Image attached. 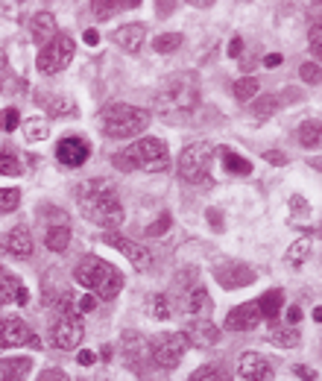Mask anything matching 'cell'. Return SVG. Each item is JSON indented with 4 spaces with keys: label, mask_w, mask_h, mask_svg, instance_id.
Instances as JSON below:
<instances>
[{
    "label": "cell",
    "mask_w": 322,
    "mask_h": 381,
    "mask_svg": "<svg viewBox=\"0 0 322 381\" xmlns=\"http://www.w3.org/2000/svg\"><path fill=\"white\" fill-rule=\"evenodd\" d=\"M82 41H85V44H91V47H94V44H97V41H100V33H97V30H85V36H82Z\"/></svg>",
    "instance_id": "obj_50"
},
{
    "label": "cell",
    "mask_w": 322,
    "mask_h": 381,
    "mask_svg": "<svg viewBox=\"0 0 322 381\" xmlns=\"http://www.w3.org/2000/svg\"><path fill=\"white\" fill-rule=\"evenodd\" d=\"M267 159H269V161H276V164H284V161H287L281 153H267Z\"/></svg>",
    "instance_id": "obj_53"
},
{
    "label": "cell",
    "mask_w": 322,
    "mask_h": 381,
    "mask_svg": "<svg viewBox=\"0 0 322 381\" xmlns=\"http://www.w3.org/2000/svg\"><path fill=\"white\" fill-rule=\"evenodd\" d=\"M0 247H4V252H9L12 258H30L33 255V235L27 226H15L0 237Z\"/></svg>",
    "instance_id": "obj_17"
},
{
    "label": "cell",
    "mask_w": 322,
    "mask_h": 381,
    "mask_svg": "<svg viewBox=\"0 0 322 381\" xmlns=\"http://www.w3.org/2000/svg\"><path fill=\"white\" fill-rule=\"evenodd\" d=\"M82 335H85V326H82V320L73 314V311L56 314V320L50 326V343L56 349H77L80 340H82Z\"/></svg>",
    "instance_id": "obj_9"
},
{
    "label": "cell",
    "mask_w": 322,
    "mask_h": 381,
    "mask_svg": "<svg viewBox=\"0 0 322 381\" xmlns=\"http://www.w3.org/2000/svg\"><path fill=\"white\" fill-rule=\"evenodd\" d=\"M73 53H77V44H73V38L65 36V33H56L50 41L41 47L36 65H38L41 74H59V70H65L70 65Z\"/></svg>",
    "instance_id": "obj_7"
},
{
    "label": "cell",
    "mask_w": 322,
    "mask_h": 381,
    "mask_svg": "<svg viewBox=\"0 0 322 381\" xmlns=\"http://www.w3.org/2000/svg\"><path fill=\"white\" fill-rule=\"evenodd\" d=\"M258 302V311H261V320H276L279 317V311H284V294L279 291V288H272V291H267L261 299H255Z\"/></svg>",
    "instance_id": "obj_23"
},
{
    "label": "cell",
    "mask_w": 322,
    "mask_h": 381,
    "mask_svg": "<svg viewBox=\"0 0 322 381\" xmlns=\"http://www.w3.org/2000/svg\"><path fill=\"white\" fill-rule=\"evenodd\" d=\"M103 241H106L109 247H114L117 252L127 255L129 264H135V270H150V267H153V252L146 249L144 244L129 241V237H123V235H117V232H106Z\"/></svg>",
    "instance_id": "obj_11"
},
{
    "label": "cell",
    "mask_w": 322,
    "mask_h": 381,
    "mask_svg": "<svg viewBox=\"0 0 322 381\" xmlns=\"http://www.w3.org/2000/svg\"><path fill=\"white\" fill-rule=\"evenodd\" d=\"M299 144L302 147H308V150H316L319 147V141H322V129H319V121H305L302 127H299Z\"/></svg>",
    "instance_id": "obj_29"
},
{
    "label": "cell",
    "mask_w": 322,
    "mask_h": 381,
    "mask_svg": "<svg viewBox=\"0 0 322 381\" xmlns=\"http://www.w3.org/2000/svg\"><path fill=\"white\" fill-rule=\"evenodd\" d=\"M200 106V80L196 74H173L156 94V114L164 121H185Z\"/></svg>",
    "instance_id": "obj_2"
},
{
    "label": "cell",
    "mask_w": 322,
    "mask_h": 381,
    "mask_svg": "<svg viewBox=\"0 0 322 381\" xmlns=\"http://www.w3.org/2000/svg\"><path fill=\"white\" fill-rule=\"evenodd\" d=\"M188 381H229V375H226V370H222V367L208 364V367H200L196 372H190Z\"/></svg>",
    "instance_id": "obj_35"
},
{
    "label": "cell",
    "mask_w": 322,
    "mask_h": 381,
    "mask_svg": "<svg viewBox=\"0 0 322 381\" xmlns=\"http://www.w3.org/2000/svg\"><path fill=\"white\" fill-rule=\"evenodd\" d=\"M38 381H68V375H65L62 370H44V372L38 375Z\"/></svg>",
    "instance_id": "obj_43"
},
{
    "label": "cell",
    "mask_w": 322,
    "mask_h": 381,
    "mask_svg": "<svg viewBox=\"0 0 322 381\" xmlns=\"http://www.w3.org/2000/svg\"><path fill=\"white\" fill-rule=\"evenodd\" d=\"M21 205V190L18 188H0V211L9 214Z\"/></svg>",
    "instance_id": "obj_37"
},
{
    "label": "cell",
    "mask_w": 322,
    "mask_h": 381,
    "mask_svg": "<svg viewBox=\"0 0 322 381\" xmlns=\"http://www.w3.org/2000/svg\"><path fill=\"white\" fill-rule=\"evenodd\" d=\"M220 159H222V168H226L232 176H249V173H252V161L243 159V156H237L235 150H222Z\"/></svg>",
    "instance_id": "obj_26"
},
{
    "label": "cell",
    "mask_w": 322,
    "mask_h": 381,
    "mask_svg": "<svg viewBox=\"0 0 322 381\" xmlns=\"http://www.w3.org/2000/svg\"><path fill=\"white\" fill-rule=\"evenodd\" d=\"M299 77L308 82V85H319V65L316 62H308L299 68Z\"/></svg>",
    "instance_id": "obj_41"
},
{
    "label": "cell",
    "mask_w": 322,
    "mask_h": 381,
    "mask_svg": "<svg viewBox=\"0 0 322 381\" xmlns=\"http://www.w3.org/2000/svg\"><path fill=\"white\" fill-rule=\"evenodd\" d=\"M44 244H47V249H53V252H65L68 244H70V229L65 223L62 226H50V229H47V235H44Z\"/></svg>",
    "instance_id": "obj_27"
},
{
    "label": "cell",
    "mask_w": 322,
    "mask_h": 381,
    "mask_svg": "<svg viewBox=\"0 0 322 381\" xmlns=\"http://www.w3.org/2000/svg\"><path fill=\"white\" fill-rule=\"evenodd\" d=\"M21 173V161L15 159V153L0 150V176H18Z\"/></svg>",
    "instance_id": "obj_38"
},
{
    "label": "cell",
    "mask_w": 322,
    "mask_h": 381,
    "mask_svg": "<svg viewBox=\"0 0 322 381\" xmlns=\"http://www.w3.org/2000/svg\"><path fill=\"white\" fill-rule=\"evenodd\" d=\"M30 370H33V358H27V355L0 358V381H27Z\"/></svg>",
    "instance_id": "obj_19"
},
{
    "label": "cell",
    "mask_w": 322,
    "mask_h": 381,
    "mask_svg": "<svg viewBox=\"0 0 322 381\" xmlns=\"http://www.w3.org/2000/svg\"><path fill=\"white\" fill-rule=\"evenodd\" d=\"M150 127V112L129 106V103H109L100 112V129L106 138H135Z\"/></svg>",
    "instance_id": "obj_5"
},
{
    "label": "cell",
    "mask_w": 322,
    "mask_h": 381,
    "mask_svg": "<svg viewBox=\"0 0 322 381\" xmlns=\"http://www.w3.org/2000/svg\"><path fill=\"white\" fill-rule=\"evenodd\" d=\"M91 156V144L82 135H65L56 144V159L65 164V168H82Z\"/></svg>",
    "instance_id": "obj_12"
},
{
    "label": "cell",
    "mask_w": 322,
    "mask_h": 381,
    "mask_svg": "<svg viewBox=\"0 0 322 381\" xmlns=\"http://www.w3.org/2000/svg\"><path fill=\"white\" fill-rule=\"evenodd\" d=\"M94 308H97V296H94V294L80 299V311H94Z\"/></svg>",
    "instance_id": "obj_46"
},
{
    "label": "cell",
    "mask_w": 322,
    "mask_h": 381,
    "mask_svg": "<svg viewBox=\"0 0 322 381\" xmlns=\"http://www.w3.org/2000/svg\"><path fill=\"white\" fill-rule=\"evenodd\" d=\"M18 124H21V114H18V109H6V112H0V129H4V132L18 129Z\"/></svg>",
    "instance_id": "obj_39"
},
{
    "label": "cell",
    "mask_w": 322,
    "mask_h": 381,
    "mask_svg": "<svg viewBox=\"0 0 322 381\" xmlns=\"http://www.w3.org/2000/svg\"><path fill=\"white\" fill-rule=\"evenodd\" d=\"M267 340H269L272 346H281V349H296V346L302 343V331H299V328H293V326L272 323V326H269Z\"/></svg>",
    "instance_id": "obj_21"
},
{
    "label": "cell",
    "mask_w": 322,
    "mask_h": 381,
    "mask_svg": "<svg viewBox=\"0 0 322 381\" xmlns=\"http://www.w3.org/2000/svg\"><path fill=\"white\" fill-rule=\"evenodd\" d=\"M73 279H77L82 288H88L97 299H114L123 288V276L114 264L97 258V255H85L77 267H73Z\"/></svg>",
    "instance_id": "obj_4"
},
{
    "label": "cell",
    "mask_w": 322,
    "mask_h": 381,
    "mask_svg": "<svg viewBox=\"0 0 322 381\" xmlns=\"http://www.w3.org/2000/svg\"><path fill=\"white\" fill-rule=\"evenodd\" d=\"M4 70H6V56L0 53V88H4Z\"/></svg>",
    "instance_id": "obj_54"
},
{
    "label": "cell",
    "mask_w": 322,
    "mask_h": 381,
    "mask_svg": "<svg viewBox=\"0 0 322 381\" xmlns=\"http://www.w3.org/2000/svg\"><path fill=\"white\" fill-rule=\"evenodd\" d=\"M264 65H267V68H279V65H281V56H279V53H269V56L264 59Z\"/></svg>",
    "instance_id": "obj_51"
},
{
    "label": "cell",
    "mask_w": 322,
    "mask_h": 381,
    "mask_svg": "<svg viewBox=\"0 0 322 381\" xmlns=\"http://www.w3.org/2000/svg\"><path fill=\"white\" fill-rule=\"evenodd\" d=\"M144 38H146L144 23H127V27H120L114 33V41L120 44V50H127V53H138L144 47Z\"/></svg>",
    "instance_id": "obj_20"
},
{
    "label": "cell",
    "mask_w": 322,
    "mask_h": 381,
    "mask_svg": "<svg viewBox=\"0 0 322 381\" xmlns=\"http://www.w3.org/2000/svg\"><path fill=\"white\" fill-rule=\"evenodd\" d=\"M182 338H185L188 346L211 349V346L220 343V328H217L211 320H205V317H200V320H188V326L182 328Z\"/></svg>",
    "instance_id": "obj_13"
},
{
    "label": "cell",
    "mask_w": 322,
    "mask_h": 381,
    "mask_svg": "<svg viewBox=\"0 0 322 381\" xmlns=\"http://www.w3.org/2000/svg\"><path fill=\"white\" fill-rule=\"evenodd\" d=\"M112 164L117 171H146V173H161L170 171V153L164 141L159 138H138L135 144L112 156Z\"/></svg>",
    "instance_id": "obj_3"
},
{
    "label": "cell",
    "mask_w": 322,
    "mask_h": 381,
    "mask_svg": "<svg viewBox=\"0 0 322 381\" xmlns=\"http://www.w3.org/2000/svg\"><path fill=\"white\" fill-rule=\"evenodd\" d=\"M53 36H56V18L50 12H38L33 18V38H36V44L44 47Z\"/></svg>",
    "instance_id": "obj_24"
},
{
    "label": "cell",
    "mask_w": 322,
    "mask_h": 381,
    "mask_svg": "<svg viewBox=\"0 0 322 381\" xmlns=\"http://www.w3.org/2000/svg\"><path fill=\"white\" fill-rule=\"evenodd\" d=\"M159 6V15H170L173 9H176V4H156Z\"/></svg>",
    "instance_id": "obj_52"
},
{
    "label": "cell",
    "mask_w": 322,
    "mask_h": 381,
    "mask_svg": "<svg viewBox=\"0 0 322 381\" xmlns=\"http://www.w3.org/2000/svg\"><path fill=\"white\" fill-rule=\"evenodd\" d=\"M279 109V97H272V94H267V97H261L255 106H252V117L255 121H267V117H272Z\"/></svg>",
    "instance_id": "obj_33"
},
{
    "label": "cell",
    "mask_w": 322,
    "mask_h": 381,
    "mask_svg": "<svg viewBox=\"0 0 322 381\" xmlns=\"http://www.w3.org/2000/svg\"><path fill=\"white\" fill-rule=\"evenodd\" d=\"M237 375L243 381H269L272 378V364L258 352H243L237 361Z\"/></svg>",
    "instance_id": "obj_15"
},
{
    "label": "cell",
    "mask_w": 322,
    "mask_h": 381,
    "mask_svg": "<svg viewBox=\"0 0 322 381\" xmlns=\"http://www.w3.org/2000/svg\"><path fill=\"white\" fill-rule=\"evenodd\" d=\"M47 112H50V117L77 114V106H73V100H68V97H50L47 100Z\"/></svg>",
    "instance_id": "obj_36"
},
{
    "label": "cell",
    "mask_w": 322,
    "mask_h": 381,
    "mask_svg": "<svg viewBox=\"0 0 322 381\" xmlns=\"http://www.w3.org/2000/svg\"><path fill=\"white\" fill-rule=\"evenodd\" d=\"M211 296H208V291L203 288V284H193L190 288V294L185 296V311L188 314H205V311H211Z\"/></svg>",
    "instance_id": "obj_25"
},
{
    "label": "cell",
    "mask_w": 322,
    "mask_h": 381,
    "mask_svg": "<svg viewBox=\"0 0 322 381\" xmlns=\"http://www.w3.org/2000/svg\"><path fill=\"white\" fill-rule=\"evenodd\" d=\"M211 159H214V147L208 141H193L188 144L179 156V176L190 185H203L211 176Z\"/></svg>",
    "instance_id": "obj_6"
},
{
    "label": "cell",
    "mask_w": 322,
    "mask_h": 381,
    "mask_svg": "<svg viewBox=\"0 0 322 381\" xmlns=\"http://www.w3.org/2000/svg\"><path fill=\"white\" fill-rule=\"evenodd\" d=\"M214 279H217L220 288L235 291V288H246V284H252L255 281V270L240 264V261H226V264H220L214 270Z\"/></svg>",
    "instance_id": "obj_14"
},
{
    "label": "cell",
    "mask_w": 322,
    "mask_h": 381,
    "mask_svg": "<svg viewBox=\"0 0 322 381\" xmlns=\"http://www.w3.org/2000/svg\"><path fill=\"white\" fill-rule=\"evenodd\" d=\"M284 317H287V323H293V326H296V323L302 320V308H299V305H290Z\"/></svg>",
    "instance_id": "obj_45"
},
{
    "label": "cell",
    "mask_w": 322,
    "mask_h": 381,
    "mask_svg": "<svg viewBox=\"0 0 322 381\" xmlns=\"http://www.w3.org/2000/svg\"><path fill=\"white\" fill-rule=\"evenodd\" d=\"M240 50H243V41L240 38H232V44H229V56H240Z\"/></svg>",
    "instance_id": "obj_49"
},
{
    "label": "cell",
    "mask_w": 322,
    "mask_h": 381,
    "mask_svg": "<svg viewBox=\"0 0 322 381\" xmlns=\"http://www.w3.org/2000/svg\"><path fill=\"white\" fill-rule=\"evenodd\" d=\"M311 47H313V53H316V56L322 53V41H319V23H313V30H311Z\"/></svg>",
    "instance_id": "obj_44"
},
{
    "label": "cell",
    "mask_w": 322,
    "mask_h": 381,
    "mask_svg": "<svg viewBox=\"0 0 322 381\" xmlns=\"http://www.w3.org/2000/svg\"><path fill=\"white\" fill-rule=\"evenodd\" d=\"M146 311H150L153 320H167L170 317V299L164 294H153L146 299Z\"/></svg>",
    "instance_id": "obj_32"
},
{
    "label": "cell",
    "mask_w": 322,
    "mask_h": 381,
    "mask_svg": "<svg viewBox=\"0 0 322 381\" xmlns=\"http://www.w3.org/2000/svg\"><path fill=\"white\" fill-rule=\"evenodd\" d=\"M185 349H188V343L182 338V331H167V335H159L150 340V358L159 370H173V367H179Z\"/></svg>",
    "instance_id": "obj_8"
},
{
    "label": "cell",
    "mask_w": 322,
    "mask_h": 381,
    "mask_svg": "<svg viewBox=\"0 0 322 381\" xmlns=\"http://www.w3.org/2000/svg\"><path fill=\"white\" fill-rule=\"evenodd\" d=\"M258 80L255 77H243V80H237L235 82V100L237 103H249V100H255L258 97Z\"/></svg>",
    "instance_id": "obj_30"
},
{
    "label": "cell",
    "mask_w": 322,
    "mask_h": 381,
    "mask_svg": "<svg viewBox=\"0 0 322 381\" xmlns=\"http://www.w3.org/2000/svg\"><path fill=\"white\" fill-rule=\"evenodd\" d=\"M50 135V124L44 121V117H30L27 124H23V138L27 141H44Z\"/></svg>",
    "instance_id": "obj_31"
},
{
    "label": "cell",
    "mask_w": 322,
    "mask_h": 381,
    "mask_svg": "<svg viewBox=\"0 0 322 381\" xmlns=\"http://www.w3.org/2000/svg\"><path fill=\"white\" fill-rule=\"evenodd\" d=\"M135 6H141L138 0H94L91 12H94L97 21H106V18H112V15L123 12V9H135Z\"/></svg>",
    "instance_id": "obj_22"
},
{
    "label": "cell",
    "mask_w": 322,
    "mask_h": 381,
    "mask_svg": "<svg viewBox=\"0 0 322 381\" xmlns=\"http://www.w3.org/2000/svg\"><path fill=\"white\" fill-rule=\"evenodd\" d=\"M261 326V311H258V302H243L237 308H232L229 317H226V328L229 331H252Z\"/></svg>",
    "instance_id": "obj_16"
},
{
    "label": "cell",
    "mask_w": 322,
    "mask_h": 381,
    "mask_svg": "<svg viewBox=\"0 0 322 381\" xmlns=\"http://www.w3.org/2000/svg\"><path fill=\"white\" fill-rule=\"evenodd\" d=\"M77 361H80L82 367H91V364H94L97 358H94V352H88V349H82V352L77 355Z\"/></svg>",
    "instance_id": "obj_48"
},
{
    "label": "cell",
    "mask_w": 322,
    "mask_h": 381,
    "mask_svg": "<svg viewBox=\"0 0 322 381\" xmlns=\"http://www.w3.org/2000/svg\"><path fill=\"white\" fill-rule=\"evenodd\" d=\"M296 375L305 378V381H319V375L313 370H308V367H296Z\"/></svg>",
    "instance_id": "obj_47"
},
{
    "label": "cell",
    "mask_w": 322,
    "mask_h": 381,
    "mask_svg": "<svg viewBox=\"0 0 322 381\" xmlns=\"http://www.w3.org/2000/svg\"><path fill=\"white\" fill-rule=\"evenodd\" d=\"M27 305L30 302V294L23 288V281L9 273L6 267H0V305Z\"/></svg>",
    "instance_id": "obj_18"
},
{
    "label": "cell",
    "mask_w": 322,
    "mask_h": 381,
    "mask_svg": "<svg viewBox=\"0 0 322 381\" xmlns=\"http://www.w3.org/2000/svg\"><path fill=\"white\" fill-rule=\"evenodd\" d=\"M77 203L82 214L103 229H117L123 223V205L112 179H85L77 185Z\"/></svg>",
    "instance_id": "obj_1"
},
{
    "label": "cell",
    "mask_w": 322,
    "mask_h": 381,
    "mask_svg": "<svg viewBox=\"0 0 322 381\" xmlns=\"http://www.w3.org/2000/svg\"><path fill=\"white\" fill-rule=\"evenodd\" d=\"M205 218H208V226H211V229H217V232L226 229V223H222V211H220V208H208V211H205Z\"/></svg>",
    "instance_id": "obj_42"
},
{
    "label": "cell",
    "mask_w": 322,
    "mask_h": 381,
    "mask_svg": "<svg viewBox=\"0 0 322 381\" xmlns=\"http://www.w3.org/2000/svg\"><path fill=\"white\" fill-rule=\"evenodd\" d=\"M23 343H30L33 349H41V340L33 335V328L21 317H4L0 320V349L23 346Z\"/></svg>",
    "instance_id": "obj_10"
},
{
    "label": "cell",
    "mask_w": 322,
    "mask_h": 381,
    "mask_svg": "<svg viewBox=\"0 0 322 381\" xmlns=\"http://www.w3.org/2000/svg\"><path fill=\"white\" fill-rule=\"evenodd\" d=\"M308 255H311V241H308V237H299L293 247H287L284 261H287L290 267H302L305 261H308Z\"/></svg>",
    "instance_id": "obj_28"
},
{
    "label": "cell",
    "mask_w": 322,
    "mask_h": 381,
    "mask_svg": "<svg viewBox=\"0 0 322 381\" xmlns=\"http://www.w3.org/2000/svg\"><path fill=\"white\" fill-rule=\"evenodd\" d=\"M182 36L179 33H164V36H159L156 41H153V50L156 53H173V50H179L182 47Z\"/></svg>",
    "instance_id": "obj_34"
},
{
    "label": "cell",
    "mask_w": 322,
    "mask_h": 381,
    "mask_svg": "<svg viewBox=\"0 0 322 381\" xmlns=\"http://www.w3.org/2000/svg\"><path fill=\"white\" fill-rule=\"evenodd\" d=\"M170 226H173L170 214H161V218H159V220H156L153 226H146V229H144V235H146V237H159V235H164V232H167Z\"/></svg>",
    "instance_id": "obj_40"
}]
</instances>
